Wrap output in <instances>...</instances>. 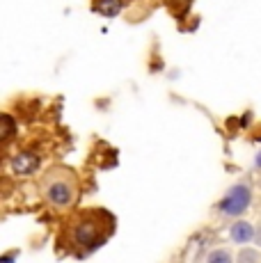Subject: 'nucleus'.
I'll return each mask as SVG.
<instances>
[{
  "instance_id": "obj_1",
  "label": "nucleus",
  "mask_w": 261,
  "mask_h": 263,
  "mask_svg": "<svg viewBox=\"0 0 261 263\" xmlns=\"http://www.w3.org/2000/svg\"><path fill=\"white\" fill-rule=\"evenodd\" d=\"M42 195L55 209H69L78 199V181L76 174L69 170H51L42 181Z\"/></svg>"
},
{
  "instance_id": "obj_2",
  "label": "nucleus",
  "mask_w": 261,
  "mask_h": 263,
  "mask_svg": "<svg viewBox=\"0 0 261 263\" xmlns=\"http://www.w3.org/2000/svg\"><path fill=\"white\" fill-rule=\"evenodd\" d=\"M252 197L254 192L245 181H238V183L229 185L225 197L218 201V213L220 217H227V220H238L240 215L248 213V209L252 206Z\"/></svg>"
},
{
  "instance_id": "obj_3",
  "label": "nucleus",
  "mask_w": 261,
  "mask_h": 263,
  "mask_svg": "<svg viewBox=\"0 0 261 263\" xmlns=\"http://www.w3.org/2000/svg\"><path fill=\"white\" fill-rule=\"evenodd\" d=\"M105 236H108L105 229L99 224V220L92 213H83V217H80L71 229L73 242H76L78 247H83V250H94V247H99L105 240Z\"/></svg>"
},
{
  "instance_id": "obj_4",
  "label": "nucleus",
  "mask_w": 261,
  "mask_h": 263,
  "mask_svg": "<svg viewBox=\"0 0 261 263\" xmlns=\"http://www.w3.org/2000/svg\"><path fill=\"white\" fill-rule=\"evenodd\" d=\"M254 234H257V227L252 222L243 220V217H238L229 224V240L234 245H250V242H254Z\"/></svg>"
},
{
  "instance_id": "obj_5",
  "label": "nucleus",
  "mask_w": 261,
  "mask_h": 263,
  "mask_svg": "<svg viewBox=\"0 0 261 263\" xmlns=\"http://www.w3.org/2000/svg\"><path fill=\"white\" fill-rule=\"evenodd\" d=\"M9 165H12L14 174H32L39 167V156L30 154V151H21V154H16L9 160Z\"/></svg>"
},
{
  "instance_id": "obj_6",
  "label": "nucleus",
  "mask_w": 261,
  "mask_h": 263,
  "mask_svg": "<svg viewBox=\"0 0 261 263\" xmlns=\"http://www.w3.org/2000/svg\"><path fill=\"white\" fill-rule=\"evenodd\" d=\"M94 12L101 14V16H108V18H115L122 14L124 9V3L122 0H94Z\"/></svg>"
},
{
  "instance_id": "obj_7",
  "label": "nucleus",
  "mask_w": 261,
  "mask_h": 263,
  "mask_svg": "<svg viewBox=\"0 0 261 263\" xmlns=\"http://www.w3.org/2000/svg\"><path fill=\"white\" fill-rule=\"evenodd\" d=\"M204 263H236V256L227 247H213L207 254V261Z\"/></svg>"
},
{
  "instance_id": "obj_8",
  "label": "nucleus",
  "mask_w": 261,
  "mask_h": 263,
  "mask_svg": "<svg viewBox=\"0 0 261 263\" xmlns=\"http://www.w3.org/2000/svg\"><path fill=\"white\" fill-rule=\"evenodd\" d=\"M236 263H261V247H243V250H238Z\"/></svg>"
},
{
  "instance_id": "obj_9",
  "label": "nucleus",
  "mask_w": 261,
  "mask_h": 263,
  "mask_svg": "<svg viewBox=\"0 0 261 263\" xmlns=\"http://www.w3.org/2000/svg\"><path fill=\"white\" fill-rule=\"evenodd\" d=\"M254 242H257V247H261V224H257V234H254Z\"/></svg>"
},
{
  "instance_id": "obj_10",
  "label": "nucleus",
  "mask_w": 261,
  "mask_h": 263,
  "mask_svg": "<svg viewBox=\"0 0 261 263\" xmlns=\"http://www.w3.org/2000/svg\"><path fill=\"white\" fill-rule=\"evenodd\" d=\"M254 167L261 170V149L257 151V156H254Z\"/></svg>"
},
{
  "instance_id": "obj_11",
  "label": "nucleus",
  "mask_w": 261,
  "mask_h": 263,
  "mask_svg": "<svg viewBox=\"0 0 261 263\" xmlns=\"http://www.w3.org/2000/svg\"><path fill=\"white\" fill-rule=\"evenodd\" d=\"M3 263H12V256H5V259H3Z\"/></svg>"
}]
</instances>
